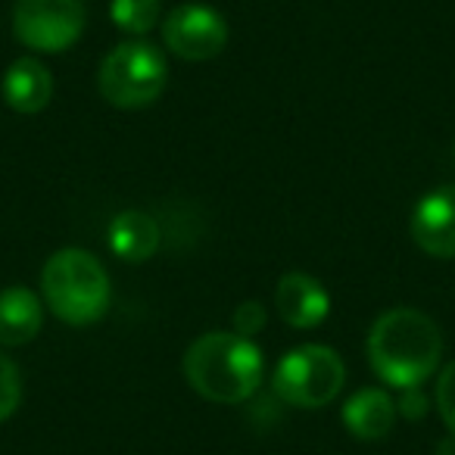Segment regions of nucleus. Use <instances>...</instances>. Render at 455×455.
Instances as JSON below:
<instances>
[{
	"instance_id": "0eeeda50",
	"label": "nucleus",
	"mask_w": 455,
	"mask_h": 455,
	"mask_svg": "<svg viewBox=\"0 0 455 455\" xmlns=\"http://www.w3.org/2000/svg\"><path fill=\"white\" fill-rule=\"evenodd\" d=\"M163 38L175 57L200 63L212 60L228 44V26L206 4H181L163 22Z\"/></svg>"
},
{
	"instance_id": "f8f14e48",
	"label": "nucleus",
	"mask_w": 455,
	"mask_h": 455,
	"mask_svg": "<svg viewBox=\"0 0 455 455\" xmlns=\"http://www.w3.org/2000/svg\"><path fill=\"white\" fill-rule=\"evenodd\" d=\"M41 324H44V309L28 287L0 291V343L4 347H22L35 340Z\"/></svg>"
},
{
	"instance_id": "2eb2a0df",
	"label": "nucleus",
	"mask_w": 455,
	"mask_h": 455,
	"mask_svg": "<svg viewBox=\"0 0 455 455\" xmlns=\"http://www.w3.org/2000/svg\"><path fill=\"white\" fill-rule=\"evenodd\" d=\"M22 399V378L20 368H16L13 359L0 353V421H7L16 409H20Z\"/></svg>"
},
{
	"instance_id": "9b49d317",
	"label": "nucleus",
	"mask_w": 455,
	"mask_h": 455,
	"mask_svg": "<svg viewBox=\"0 0 455 455\" xmlns=\"http://www.w3.org/2000/svg\"><path fill=\"white\" fill-rule=\"evenodd\" d=\"M343 424L359 440H384L396 424V403L387 390L365 387L353 393L343 405Z\"/></svg>"
},
{
	"instance_id": "6e6552de",
	"label": "nucleus",
	"mask_w": 455,
	"mask_h": 455,
	"mask_svg": "<svg viewBox=\"0 0 455 455\" xmlns=\"http://www.w3.org/2000/svg\"><path fill=\"white\" fill-rule=\"evenodd\" d=\"M411 237L427 256L455 259V184L436 188L411 212Z\"/></svg>"
},
{
	"instance_id": "6ab92c4d",
	"label": "nucleus",
	"mask_w": 455,
	"mask_h": 455,
	"mask_svg": "<svg viewBox=\"0 0 455 455\" xmlns=\"http://www.w3.org/2000/svg\"><path fill=\"white\" fill-rule=\"evenodd\" d=\"M436 455H455V434L446 436V440L436 446Z\"/></svg>"
},
{
	"instance_id": "f03ea898",
	"label": "nucleus",
	"mask_w": 455,
	"mask_h": 455,
	"mask_svg": "<svg viewBox=\"0 0 455 455\" xmlns=\"http://www.w3.org/2000/svg\"><path fill=\"white\" fill-rule=\"evenodd\" d=\"M266 362L250 337L212 331L196 337L184 353V378L209 403H247L262 384Z\"/></svg>"
},
{
	"instance_id": "423d86ee",
	"label": "nucleus",
	"mask_w": 455,
	"mask_h": 455,
	"mask_svg": "<svg viewBox=\"0 0 455 455\" xmlns=\"http://www.w3.org/2000/svg\"><path fill=\"white\" fill-rule=\"evenodd\" d=\"M13 32L26 47L41 53H60L84 32L82 0H16Z\"/></svg>"
},
{
	"instance_id": "20e7f679",
	"label": "nucleus",
	"mask_w": 455,
	"mask_h": 455,
	"mask_svg": "<svg viewBox=\"0 0 455 455\" xmlns=\"http://www.w3.org/2000/svg\"><path fill=\"white\" fill-rule=\"evenodd\" d=\"M169 78L165 57L153 44L144 41H125L113 47L100 63L97 88L103 100L116 109H144L159 100Z\"/></svg>"
},
{
	"instance_id": "a211bd4d",
	"label": "nucleus",
	"mask_w": 455,
	"mask_h": 455,
	"mask_svg": "<svg viewBox=\"0 0 455 455\" xmlns=\"http://www.w3.org/2000/svg\"><path fill=\"white\" fill-rule=\"evenodd\" d=\"M418 403H424L421 393H418V387H411V390H403V415H409V418L421 415L427 405H418Z\"/></svg>"
},
{
	"instance_id": "f3484780",
	"label": "nucleus",
	"mask_w": 455,
	"mask_h": 455,
	"mask_svg": "<svg viewBox=\"0 0 455 455\" xmlns=\"http://www.w3.org/2000/svg\"><path fill=\"white\" fill-rule=\"evenodd\" d=\"M235 328L237 334L250 337L256 334V331L266 328V309H262V303H241L235 309Z\"/></svg>"
},
{
	"instance_id": "4468645a",
	"label": "nucleus",
	"mask_w": 455,
	"mask_h": 455,
	"mask_svg": "<svg viewBox=\"0 0 455 455\" xmlns=\"http://www.w3.org/2000/svg\"><path fill=\"white\" fill-rule=\"evenodd\" d=\"M113 22L128 35H147L153 32L159 20V0H113L109 4Z\"/></svg>"
},
{
	"instance_id": "9d476101",
	"label": "nucleus",
	"mask_w": 455,
	"mask_h": 455,
	"mask_svg": "<svg viewBox=\"0 0 455 455\" xmlns=\"http://www.w3.org/2000/svg\"><path fill=\"white\" fill-rule=\"evenodd\" d=\"M0 91H4V100H7L10 109L32 116V113H41V109L51 103L53 78H51V72H47V66L41 63V60L22 57L7 69Z\"/></svg>"
},
{
	"instance_id": "1a4fd4ad",
	"label": "nucleus",
	"mask_w": 455,
	"mask_h": 455,
	"mask_svg": "<svg viewBox=\"0 0 455 455\" xmlns=\"http://www.w3.org/2000/svg\"><path fill=\"white\" fill-rule=\"evenodd\" d=\"M275 303H278V315L299 331L318 328L331 312L328 291L306 272H287L275 287Z\"/></svg>"
},
{
	"instance_id": "f257e3e1",
	"label": "nucleus",
	"mask_w": 455,
	"mask_h": 455,
	"mask_svg": "<svg viewBox=\"0 0 455 455\" xmlns=\"http://www.w3.org/2000/svg\"><path fill=\"white\" fill-rule=\"evenodd\" d=\"M443 355V334L430 315L418 309H390L371 324L368 362L396 390L421 387L436 371Z\"/></svg>"
},
{
	"instance_id": "ddd939ff",
	"label": "nucleus",
	"mask_w": 455,
	"mask_h": 455,
	"mask_svg": "<svg viewBox=\"0 0 455 455\" xmlns=\"http://www.w3.org/2000/svg\"><path fill=\"white\" fill-rule=\"evenodd\" d=\"M107 247L125 262H144L156 253L159 228L147 212H119L107 228Z\"/></svg>"
},
{
	"instance_id": "39448f33",
	"label": "nucleus",
	"mask_w": 455,
	"mask_h": 455,
	"mask_svg": "<svg viewBox=\"0 0 455 455\" xmlns=\"http://www.w3.org/2000/svg\"><path fill=\"white\" fill-rule=\"evenodd\" d=\"M347 380V365L331 347L306 343L278 362L272 387L287 405L297 409H322L334 403Z\"/></svg>"
},
{
	"instance_id": "7ed1b4c3",
	"label": "nucleus",
	"mask_w": 455,
	"mask_h": 455,
	"mask_svg": "<svg viewBox=\"0 0 455 455\" xmlns=\"http://www.w3.org/2000/svg\"><path fill=\"white\" fill-rule=\"evenodd\" d=\"M41 291L44 303L60 322L76 324H94L103 318L109 306V278L103 262L88 250H60L44 262L41 272Z\"/></svg>"
},
{
	"instance_id": "dca6fc26",
	"label": "nucleus",
	"mask_w": 455,
	"mask_h": 455,
	"mask_svg": "<svg viewBox=\"0 0 455 455\" xmlns=\"http://www.w3.org/2000/svg\"><path fill=\"white\" fill-rule=\"evenodd\" d=\"M436 409H440L443 424L455 434V359L443 368L440 380H436Z\"/></svg>"
}]
</instances>
